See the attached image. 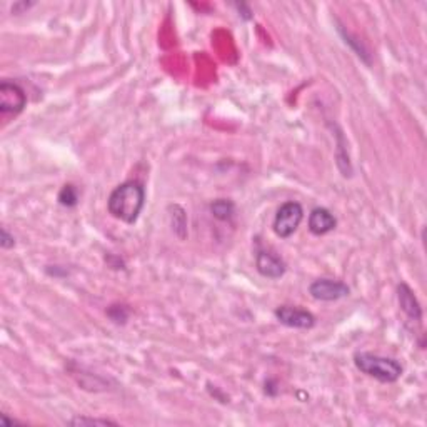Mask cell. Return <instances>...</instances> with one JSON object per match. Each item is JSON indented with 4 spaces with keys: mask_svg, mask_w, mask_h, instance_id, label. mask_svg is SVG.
Wrapping results in <instances>:
<instances>
[{
    "mask_svg": "<svg viewBox=\"0 0 427 427\" xmlns=\"http://www.w3.org/2000/svg\"><path fill=\"white\" fill-rule=\"evenodd\" d=\"M146 202V190L139 182H123L115 187L107 201V209L112 217L126 224H134L142 212Z\"/></svg>",
    "mask_w": 427,
    "mask_h": 427,
    "instance_id": "1",
    "label": "cell"
},
{
    "mask_svg": "<svg viewBox=\"0 0 427 427\" xmlns=\"http://www.w3.org/2000/svg\"><path fill=\"white\" fill-rule=\"evenodd\" d=\"M354 364L361 373L377 379L381 382H396L402 376V366L396 359L376 356L369 352H359L354 356Z\"/></svg>",
    "mask_w": 427,
    "mask_h": 427,
    "instance_id": "2",
    "label": "cell"
},
{
    "mask_svg": "<svg viewBox=\"0 0 427 427\" xmlns=\"http://www.w3.org/2000/svg\"><path fill=\"white\" fill-rule=\"evenodd\" d=\"M304 210L299 202H286L281 209L277 210V215L274 219V230L279 237L287 239L290 237L297 227L301 226Z\"/></svg>",
    "mask_w": 427,
    "mask_h": 427,
    "instance_id": "3",
    "label": "cell"
},
{
    "mask_svg": "<svg viewBox=\"0 0 427 427\" xmlns=\"http://www.w3.org/2000/svg\"><path fill=\"white\" fill-rule=\"evenodd\" d=\"M26 103V92L21 86L14 82L0 83V112L17 115L22 112Z\"/></svg>",
    "mask_w": 427,
    "mask_h": 427,
    "instance_id": "4",
    "label": "cell"
},
{
    "mask_svg": "<svg viewBox=\"0 0 427 427\" xmlns=\"http://www.w3.org/2000/svg\"><path fill=\"white\" fill-rule=\"evenodd\" d=\"M309 292L317 301H339V299L347 297L349 295V287L344 282L332 281V279H319L310 284Z\"/></svg>",
    "mask_w": 427,
    "mask_h": 427,
    "instance_id": "5",
    "label": "cell"
},
{
    "mask_svg": "<svg viewBox=\"0 0 427 427\" xmlns=\"http://www.w3.org/2000/svg\"><path fill=\"white\" fill-rule=\"evenodd\" d=\"M275 317H277V321L281 322V324L294 327V329H310L315 322L312 314L290 306L279 307V309L275 310Z\"/></svg>",
    "mask_w": 427,
    "mask_h": 427,
    "instance_id": "6",
    "label": "cell"
},
{
    "mask_svg": "<svg viewBox=\"0 0 427 427\" xmlns=\"http://www.w3.org/2000/svg\"><path fill=\"white\" fill-rule=\"evenodd\" d=\"M255 266L259 272L269 279H281L286 274L284 261L269 250H259L255 255Z\"/></svg>",
    "mask_w": 427,
    "mask_h": 427,
    "instance_id": "7",
    "label": "cell"
},
{
    "mask_svg": "<svg viewBox=\"0 0 427 427\" xmlns=\"http://www.w3.org/2000/svg\"><path fill=\"white\" fill-rule=\"evenodd\" d=\"M337 224L336 217L324 209V207H317L309 215V230L314 235H324L334 229Z\"/></svg>",
    "mask_w": 427,
    "mask_h": 427,
    "instance_id": "8",
    "label": "cell"
},
{
    "mask_svg": "<svg viewBox=\"0 0 427 427\" xmlns=\"http://www.w3.org/2000/svg\"><path fill=\"white\" fill-rule=\"evenodd\" d=\"M397 297H399V306H401V309L407 314V317L417 322L421 321L422 309L416 299V295L413 292V289H410L407 284H401L397 287Z\"/></svg>",
    "mask_w": 427,
    "mask_h": 427,
    "instance_id": "9",
    "label": "cell"
},
{
    "mask_svg": "<svg viewBox=\"0 0 427 427\" xmlns=\"http://www.w3.org/2000/svg\"><path fill=\"white\" fill-rule=\"evenodd\" d=\"M210 210H212V215L219 221H229L234 214V203L226 201V199H219V201H215L210 206Z\"/></svg>",
    "mask_w": 427,
    "mask_h": 427,
    "instance_id": "10",
    "label": "cell"
},
{
    "mask_svg": "<svg viewBox=\"0 0 427 427\" xmlns=\"http://www.w3.org/2000/svg\"><path fill=\"white\" fill-rule=\"evenodd\" d=\"M59 201H61L62 206L72 207L75 206L79 201V194L77 190H75L74 186H63V189L61 190V194H59Z\"/></svg>",
    "mask_w": 427,
    "mask_h": 427,
    "instance_id": "11",
    "label": "cell"
},
{
    "mask_svg": "<svg viewBox=\"0 0 427 427\" xmlns=\"http://www.w3.org/2000/svg\"><path fill=\"white\" fill-rule=\"evenodd\" d=\"M174 210H175V214H172L174 230L182 237L181 230H186V224H187V222H186V212H183V210L179 206H174Z\"/></svg>",
    "mask_w": 427,
    "mask_h": 427,
    "instance_id": "12",
    "label": "cell"
},
{
    "mask_svg": "<svg viewBox=\"0 0 427 427\" xmlns=\"http://www.w3.org/2000/svg\"><path fill=\"white\" fill-rule=\"evenodd\" d=\"M70 426H107V424H115L114 421L109 419H89V417H75L69 422Z\"/></svg>",
    "mask_w": 427,
    "mask_h": 427,
    "instance_id": "13",
    "label": "cell"
},
{
    "mask_svg": "<svg viewBox=\"0 0 427 427\" xmlns=\"http://www.w3.org/2000/svg\"><path fill=\"white\" fill-rule=\"evenodd\" d=\"M109 315L114 322H117V324H121L122 322L123 324L127 319V310H126V307H122V306H114L112 309L109 310Z\"/></svg>",
    "mask_w": 427,
    "mask_h": 427,
    "instance_id": "14",
    "label": "cell"
},
{
    "mask_svg": "<svg viewBox=\"0 0 427 427\" xmlns=\"http://www.w3.org/2000/svg\"><path fill=\"white\" fill-rule=\"evenodd\" d=\"M14 237L9 235L6 229H2V232H0V246L3 247V249H10V247H14Z\"/></svg>",
    "mask_w": 427,
    "mask_h": 427,
    "instance_id": "15",
    "label": "cell"
},
{
    "mask_svg": "<svg viewBox=\"0 0 427 427\" xmlns=\"http://www.w3.org/2000/svg\"><path fill=\"white\" fill-rule=\"evenodd\" d=\"M14 424H19V421H15V419H9L6 414L0 416V426H14Z\"/></svg>",
    "mask_w": 427,
    "mask_h": 427,
    "instance_id": "16",
    "label": "cell"
}]
</instances>
